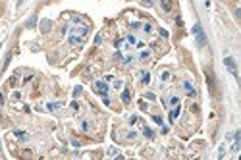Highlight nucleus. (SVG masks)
Returning a JSON list of instances; mask_svg holds the SVG:
<instances>
[{"mask_svg": "<svg viewBox=\"0 0 241 160\" xmlns=\"http://www.w3.org/2000/svg\"><path fill=\"white\" fill-rule=\"evenodd\" d=\"M193 35H195V41H197V46H205L206 44V37H205V31H203L201 23H195L193 25Z\"/></svg>", "mask_w": 241, "mask_h": 160, "instance_id": "1", "label": "nucleus"}, {"mask_svg": "<svg viewBox=\"0 0 241 160\" xmlns=\"http://www.w3.org/2000/svg\"><path fill=\"white\" fill-rule=\"evenodd\" d=\"M87 33H89V25H75V27H71V29H69V35L81 37V39H83Z\"/></svg>", "mask_w": 241, "mask_h": 160, "instance_id": "2", "label": "nucleus"}, {"mask_svg": "<svg viewBox=\"0 0 241 160\" xmlns=\"http://www.w3.org/2000/svg\"><path fill=\"white\" fill-rule=\"evenodd\" d=\"M224 66L231 72V75H234V77H237V66H235V60L231 58V56H226V58H224Z\"/></svg>", "mask_w": 241, "mask_h": 160, "instance_id": "3", "label": "nucleus"}, {"mask_svg": "<svg viewBox=\"0 0 241 160\" xmlns=\"http://www.w3.org/2000/svg\"><path fill=\"white\" fill-rule=\"evenodd\" d=\"M95 89H97V91H99L102 97L108 95V85H106V81H97V83H95Z\"/></svg>", "mask_w": 241, "mask_h": 160, "instance_id": "4", "label": "nucleus"}, {"mask_svg": "<svg viewBox=\"0 0 241 160\" xmlns=\"http://www.w3.org/2000/svg\"><path fill=\"white\" fill-rule=\"evenodd\" d=\"M179 112H181V108H179V104H175L174 108L170 110V116H168V118H170V124H174V122H175V120L179 118Z\"/></svg>", "mask_w": 241, "mask_h": 160, "instance_id": "5", "label": "nucleus"}, {"mask_svg": "<svg viewBox=\"0 0 241 160\" xmlns=\"http://www.w3.org/2000/svg\"><path fill=\"white\" fill-rule=\"evenodd\" d=\"M50 29H52V21H50V19H41V31L48 33Z\"/></svg>", "mask_w": 241, "mask_h": 160, "instance_id": "6", "label": "nucleus"}, {"mask_svg": "<svg viewBox=\"0 0 241 160\" xmlns=\"http://www.w3.org/2000/svg\"><path fill=\"white\" fill-rule=\"evenodd\" d=\"M139 77H141V83H145V85L150 83V73L149 72H141V73H139Z\"/></svg>", "mask_w": 241, "mask_h": 160, "instance_id": "7", "label": "nucleus"}, {"mask_svg": "<svg viewBox=\"0 0 241 160\" xmlns=\"http://www.w3.org/2000/svg\"><path fill=\"white\" fill-rule=\"evenodd\" d=\"M68 43L69 44H81V43H83V39H81V37H75V35H69L68 37Z\"/></svg>", "mask_w": 241, "mask_h": 160, "instance_id": "8", "label": "nucleus"}, {"mask_svg": "<svg viewBox=\"0 0 241 160\" xmlns=\"http://www.w3.org/2000/svg\"><path fill=\"white\" fill-rule=\"evenodd\" d=\"M14 135H15V137H19L21 141H29V135L23 133V131H19V129H15V131H14Z\"/></svg>", "mask_w": 241, "mask_h": 160, "instance_id": "9", "label": "nucleus"}, {"mask_svg": "<svg viewBox=\"0 0 241 160\" xmlns=\"http://www.w3.org/2000/svg\"><path fill=\"white\" fill-rule=\"evenodd\" d=\"M122 100H124L125 104H128V102L131 100V93H129L128 89H124V91H122Z\"/></svg>", "mask_w": 241, "mask_h": 160, "instance_id": "10", "label": "nucleus"}, {"mask_svg": "<svg viewBox=\"0 0 241 160\" xmlns=\"http://www.w3.org/2000/svg\"><path fill=\"white\" fill-rule=\"evenodd\" d=\"M164 104H170V106H175V104H179V98H178V97L174 95V97H170L168 100H164Z\"/></svg>", "mask_w": 241, "mask_h": 160, "instance_id": "11", "label": "nucleus"}, {"mask_svg": "<svg viewBox=\"0 0 241 160\" xmlns=\"http://www.w3.org/2000/svg\"><path fill=\"white\" fill-rule=\"evenodd\" d=\"M170 75H172V73H170L168 69H162V72H160V81H162V83H164V81H168Z\"/></svg>", "mask_w": 241, "mask_h": 160, "instance_id": "12", "label": "nucleus"}, {"mask_svg": "<svg viewBox=\"0 0 241 160\" xmlns=\"http://www.w3.org/2000/svg\"><path fill=\"white\" fill-rule=\"evenodd\" d=\"M183 87L187 89V95H189V97H193V95H195V89L191 87V83H189V81H185V83H183Z\"/></svg>", "mask_w": 241, "mask_h": 160, "instance_id": "13", "label": "nucleus"}, {"mask_svg": "<svg viewBox=\"0 0 241 160\" xmlns=\"http://www.w3.org/2000/svg\"><path fill=\"white\" fill-rule=\"evenodd\" d=\"M149 58H150V52H149V50H141L139 60H141V62H145V60H149Z\"/></svg>", "mask_w": 241, "mask_h": 160, "instance_id": "14", "label": "nucleus"}, {"mask_svg": "<svg viewBox=\"0 0 241 160\" xmlns=\"http://www.w3.org/2000/svg\"><path fill=\"white\" fill-rule=\"evenodd\" d=\"M143 135H145L147 139H153V137H154V131L149 129V128H145V129H143Z\"/></svg>", "mask_w": 241, "mask_h": 160, "instance_id": "15", "label": "nucleus"}, {"mask_svg": "<svg viewBox=\"0 0 241 160\" xmlns=\"http://www.w3.org/2000/svg\"><path fill=\"white\" fill-rule=\"evenodd\" d=\"M35 23H37V18H35V15H33V18H29V19H27L25 27H27V29H31V27H35Z\"/></svg>", "mask_w": 241, "mask_h": 160, "instance_id": "16", "label": "nucleus"}, {"mask_svg": "<svg viewBox=\"0 0 241 160\" xmlns=\"http://www.w3.org/2000/svg\"><path fill=\"white\" fill-rule=\"evenodd\" d=\"M48 108H50V110H58V108H62V102H50Z\"/></svg>", "mask_w": 241, "mask_h": 160, "instance_id": "17", "label": "nucleus"}, {"mask_svg": "<svg viewBox=\"0 0 241 160\" xmlns=\"http://www.w3.org/2000/svg\"><path fill=\"white\" fill-rule=\"evenodd\" d=\"M125 43H128V44H135V43H137V39H135L133 35H128V37H125Z\"/></svg>", "mask_w": 241, "mask_h": 160, "instance_id": "18", "label": "nucleus"}, {"mask_svg": "<svg viewBox=\"0 0 241 160\" xmlns=\"http://www.w3.org/2000/svg\"><path fill=\"white\" fill-rule=\"evenodd\" d=\"M81 129H83V131H89V129H91V124H89L87 120H83V122H81Z\"/></svg>", "mask_w": 241, "mask_h": 160, "instance_id": "19", "label": "nucleus"}, {"mask_svg": "<svg viewBox=\"0 0 241 160\" xmlns=\"http://www.w3.org/2000/svg\"><path fill=\"white\" fill-rule=\"evenodd\" d=\"M141 6H143V8H150V6H153V0H143Z\"/></svg>", "mask_w": 241, "mask_h": 160, "instance_id": "20", "label": "nucleus"}, {"mask_svg": "<svg viewBox=\"0 0 241 160\" xmlns=\"http://www.w3.org/2000/svg\"><path fill=\"white\" fill-rule=\"evenodd\" d=\"M143 31H145V33H150V31H153V25H150V23H145V25H143Z\"/></svg>", "mask_w": 241, "mask_h": 160, "instance_id": "21", "label": "nucleus"}, {"mask_svg": "<svg viewBox=\"0 0 241 160\" xmlns=\"http://www.w3.org/2000/svg\"><path fill=\"white\" fill-rule=\"evenodd\" d=\"M108 154H110V156H120V153H118V150L114 149V147H112V149L108 150Z\"/></svg>", "mask_w": 241, "mask_h": 160, "instance_id": "22", "label": "nucleus"}, {"mask_svg": "<svg viewBox=\"0 0 241 160\" xmlns=\"http://www.w3.org/2000/svg\"><path fill=\"white\" fill-rule=\"evenodd\" d=\"M124 87V81H114V89H122Z\"/></svg>", "mask_w": 241, "mask_h": 160, "instance_id": "23", "label": "nucleus"}, {"mask_svg": "<svg viewBox=\"0 0 241 160\" xmlns=\"http://www.w3.org/2000/svg\"><path fill=\"white\" fill-rule=\"evenodd\" d=\"M125 137H128V139H135V137H137V133H135V131H129V133L125 135Z\"/></svg>", "mask_w": 241, "mask_h": 160, "instance_id": "24", "label": "nucleus"}, {"mask_svg": "<svg viewBox=\"0 0 241 160\" xmlns=\"http://www.w3.org/2000/svg\"><path fill=\"white\" fill-rule=\"evenodd\" d=\"M81 95V87H75L73 89V97H79Z\"/></svg>", "mask_w": 241, "mask_h": 160, "instance_id": "25", "label": "nucleus"}, {"mask_svg": "<svg viewBox=\"0 0 241 160\" xmlns=\"http://www.w3.org/2000/svg\"><path fill=\"white\" fill-rule=\"evenodd\" d=\"M153 120H154V124H162V118L160 116H153Z\"/></svg>", "mask_w": 241, "mask_h": 160, "instance_id": "26", "label": "nucleus"}, {"mask_svg": "<svg viewBox=\"0 0 241 160\" xmlns=\"http://www.w3.org/2000/svg\"><path fill=\"white\" fill-rule=\"evenodd\" d=\"M100 43H102V37L97 35V37H95V44H100Z\"/></svg>", "mask_w": 241, "mask_h": 160, "instance_id": "27", "label": "nucleus"}, {"mask_svg": "<svg viewBox=\"0 0 241 160\" xmlns=\"http://www.w3.org/2000/svg\"><path fill=\"white\" fill-rule=\"evenodd\" d=\"M147 98H149V100H154V98H156V97H154V93H147V95H145Z\"/></svg>", "mask_w": 241, "mask_h": 160, "instance_id": "28", "label": "nucleus"}, {"mask_svg": "<svg viewBox=\"0 0 241 160\" xmlns=\"http://www.w3.org/2000/svg\"><path fill=\"white\" fill-rule=\"evenodd\" d=\"M139 27H143L141 23H131V29H139Z\"/></svg>", "mask_w": 241, "mask_h": 160, "instance_id": "29", "label": "nucleus"}, {"mask_svg": "<svg viewBox=\"0 0 241 160\" xmlns=\"http://www.w3.org/2000/svg\"><path fill=\"white\" fill-rule=\"evenodd\" d=\"M21 4H23V0H18V6H21Z\"/></svg>", "mask_w": 241, "mask_h": 160, "instance_id": "30", "label": "nucleus"}]
</instances>
